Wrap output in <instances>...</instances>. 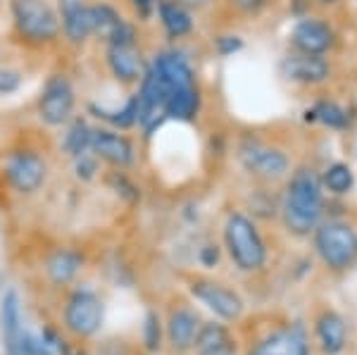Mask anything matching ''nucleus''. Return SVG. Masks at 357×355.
<instances>
[{"label": "nucleus", "mask_w": 357, "mask_h": 355, "mask_svg": "<svg viewBox=\"0 0 357 355\" xmlns=\"http://www.w3.org/2000/svg\"><path fill=\"white\" fill-rule=\"evenodd\" d=\"M279 210L281 222L291 236H310L324 217V186L319 172L310 165L291 169Z\"/></svg>", "instance_id": "nucleus-1"}, {"label": "nucleus", "mask_w": 357, "mask_h": 355, "mask_svg": "<svg viewBox=\"0 0 357 355\" xmlns=\"http://www.w3.org/2000/svg\"><path fill=\"white\" fill-rule=\"evenodd\" d=\"M8 13L13 38L22 48L48 50L62 41L53 0H8Z\"/></svg>", "instance_id": "nucleus-2"}, {"label": "nucleus", "mask_w": 357, "mask_h": 355, "mask_svg": "<svg viewBox=\"0 0 357 355\" xmlns=\"http://www.w3.org/2000/svg\"><path fill=\"white\" fill-rule=\"evenodd\" d=\"M222 236L224 248H227L231 262L241 272H260L267 265V243H264L257 222L250 215L241 213V210L229 213Z\"/></svg>", "instance_id": "nucleus-3"}, {"label": "nucleus", "mask_w": 357, "mask_h": 355, "mask_svg": "<svg viewBox=\"0 0 357 355\" xmlns=\"http://www.w3.org/2000/svg\"><path fill=\"white\" fill-rule=\"evenodd\" d=\"M0 176H3L5 186L17 196H36L48 184L50 160L41 148L15 146L5 151L3 160H0Z\"/></svg>", "instance_id": "nucleus-4"}, {"label": "nucleus", "mask_w": 357, "mask_h": 355, "mask_svg": "<svg viewBox=\"0 0 357 355\" xmlns=\"http://www.w3.org/2000/svg\"><path fill=\"white\" fill-rule=\"evenodd\" d=\"M236 158L245 174L262 184H276L291 174V156L276 143L260 136H243L236 146Z\"/></svg>", "instance_id": "nucleus-5"}, {"label": "nucleus", "mask_w": 357, "mask_h": 355, "mask_svg": "<svg viewBox=\"0 0 357 355\" xmlns=\"http://www.w3.org/2000/svg\"><path fill=\"white\" fill-rule=\"evenodd\" d=\"M77 107L79 93L77 86H74V79L62 70L50 72L43 79L36 103H33L36 119L45 129H62L77 114Z\"/></svg>", "instance_id": "nucleus-6"}, {"label": "nucleus", "mask_w": 357, "mask_h": 355, "mask_svg": "<svg viewBox=\"0 0 357 355\" xmlns=\"http://www.w3.org/2000/svg\"><path fill=\"white\" fill-rule=\"evenodd\" d=\"M312 241L314 253L331 272H348L357 265V229L345 220H321Z\"/></svg>", "instance_id": "nucleus-7"}, {"label": "nucleus", "mask_w": 357, "mask_h": 355, "mask_svg": "<svg viewBox=\"0 0 357 355\" xmlns=\"http://www.w3.org/2000/svg\"><path fill=\"white\" fill-rule=\"evenodd\" d=\"M102 319H105V308L96 291L74 289L67 296L65 308H62V324L74 339L96 336L102 327Z\"/></svg>", "instance_id": "nucleus-8"}, {"label": "nucleus", "mask_w": 357, "mask_h": 355, "mask_svg": "<svg viewBox=\"0 0 357 355\" xmlns=\"http://www.w3.org/2000/svg\"><path fill=\"white\" fill-rule=\"evenodd\" d=\"M136 93V110H138V122L136 131L143 139H153L160 129L167 124L165 117V100H167V86L160 82V77L151 67L141 77V82L134 89Z\"/></svg>", "instance_id": "nucleus-9"}, {"label": "nucleus", "mask_w": 357, "mask_h": 355, "mask_svg": "<svg viewBox=\"0 0 357 355\" xmlns=\"http://www.w3.org/2000/svg\"><path fill=\"white\" fill-rule=\"evenodd\" d=\"M91 153L100 160L107 169L129 172L138 163V143L126 131H117L93 122V136H91Z\"/></svg>", "instance_id": "nucleus-10"}, {"label": "nucleus", "mask_w": 357, "mask_h": 355, "mask_svg": "<svg viewBox=\"0 0 357 355\" xmlns=\"http://www.w3.org/2000/svg\"><path fill=\"white\" fill-rule=\"evenodd\" d=\"M102 67L107 77L122 89L134 91L148 70V55L143 45H102Z\"/></svg>", "instance_id": "nucleus-11"}, {"label": "nucleus", "mask_w": 357, "mask_h": 355, "mask_svg": "<svg viewBox=\"0 0 357 355\" xmlns=\"http://www.w3.org/2000/svg\"><path fill=\"white\" fill-rule=\"evenodd\" d=\"M148 67L158 74L160 82L167 86V91L198 86V70H195L186 50H181L178 45H165V48L155 50L148 57Z\"/></svg>", "instance_id": "nucleus-12"}, {"label": "nucleus", "mask_w": 357, "mask_h": 355, "mask_svg": "<svg viewBox=\"0 0 357 355\" xmlns=\"http://www.w3.org/2000/svg\"><path fill=\"white\" fill-rule=\"evenodd\" d=\"M188 289L195 301L203 303L207 310H212L224 322H236L243 315V299L227 284L212 279H193Z\"/></svg>", "instance_id": "nucleus-13"}, {"label": "nucleus", "mask_w": 357, "mask_h": 355, "mask_svg": "<svg viewBox=\"0 0 357 355\" xmlns=\"http://www.w3.org/2000/svg\"><path fill=\"white\" fill-rule=\"evenodd\" d=\"M57 17H60L62 41L72 48L82 50L93 41L91 27V0H55Z\"/></svg>", "instance_id": "nucleus-14"}, {"label": "nucleus", "mask_w": 357, "mask_h": 355, "mask_svg": "<svg viewBox=\"0 0 357 355\" xmlns=\"http://www.w3.org/2000/svg\"><path fill=\"white\" fill-rule=\"evenodd\" d=\"M336 43L333 27L321 17H303L289 33V48L303 55H326Z\"/></svg>", "instance_id": "nucleus-15"}, {"label": "nucleus", "mask_w": 357, "mask_h": 355, "mask_svg": "<svg viewBox=\"0 0 357 355\" xmlns=\"http://www.w3.org/2000/svg\"><path fill=\"white\" fill-rule=\"evenodd\" d=\"M281 77L296 86H321L329 82L331 65L324 55H303V53H286L279 62Z\"/></svg>", "instance_id": "nucleus-16"}, {"label": "nucleus", "mask_w": 357, "mask_h": 355, "mask_svg": "<svg viewBox=\"0 0 357 355\" xmlns=\"http://www.w3.org/2000/svg\"><path fill=\"white\" fill-rule=\"evenodd\" d=\"M155 20H158L162 36L169 45H178L195 33V15L193 8L181 0H158L155 5Z\"/></svg>", "instance_id": "nucleus-17"}, {"label": "nucleus", "mask_w": 357, "mask_h": 355, "mask_svg": "<svg viewBox=\"0 0 357 355\" xmlns=\"http://www.w3.org/2000/svg\"><path fill=\"white\" fill-rule=\"evenodd\" d=\"M248 355H310L307 334L298 324H286L264 334Z\"/></svg>", "instance_id": "nucleus-18"}, {"label": "nucleus", "mask_w": 357, "mask_h": 355, "mask_svg": "<svg viewBox=\"0 0 357 355\" xmlns=\"http://www.w3.org/2000/svg\"><path fill=\"white\" fill-rule=\"evenodd\" d=\"M86 117L96 124H102V127H110L117 131H136V122H138V110H136V93L129 91V96L124 98L122 105L110 107V105H102L98 100H89L86 103Z\"/></svg>", "instance_id": "nucleus-19"}, {"label": "nucleus", "mask_w": 357, "mask_h": 355, "mask_svg": "<svg viewBox=\"0 0 357 355\" xmlns=\"http://www.w3.org/2000/svg\"><path fill=\"white\" fill-rule=\"evenodd\" d=\"M200 317L193 308L188 305H176L172 308L169 315H167V341H169V348L174 353H186L193 348L195 334L200 329Z\"/></svg>", "instance_id": "nucleus-20"}, {"label": "nucleus", "mask_w": 357, "mask_h": 355, "mask_svg": "<svg viewBox=\"0 0 357 355\" xmlns=\"http://www.w3.org/2000/svg\"><path fill=\"white\" fill-rule=\"evenodd\" d=\"M84 253L77 248H69V246H60V248H53L43 260V272L48 277V282L62 289V286H69L74 279L79 277V272L84 270Z\"/></svg>", "instance_id": "nucleus-21"}, {"label": "nucleus", "mask_w": 357, "mask_h": 355, "mask_svg": "<svg viewBox=\"0 0 357 355\" xmlns=\"http://www.w3.org/2000/svg\"><path fill=\"white\" fill-rule=\"evenodd\" d=\"M203 112V91L198 86H188V89H176L167 93L165 100V117L167 122L178 124H193Z\"/></svg>", "instance_id": "nucleus-22"}, {"label": "nucleus", "mask_w": 357, "mask_h": 355, "mask_svg": "<svg viewBox=\"0 0 357 355\" xmlns=\"http://www.w3.org/2000/svg\"><path fill=\"white\" fill-rule=\"evenodd\" d=\"M191 351H195V355H236L238 346H236V339L227 324L205 322L195 334Z\"/></svg>", "instance_id": "nucleus-23"}, {"label": "nucleus", "mask_w": 357, "mask_h": 355, "mask_svg": "<svg viewBox=\"0 0 357 355\" xmlns=\"http://www.w3.org/2000/svg\"><path fill=\"white\" fill-rule=\"evenodd\" d=\"M126 15L112 0H91V27H93V41L105 45L124 24Z\"/></svg>", "instance_id": "nucleus-24"}, {"label": "nucleus", "mask_w": 357, "mask_h": 355, "mask_svg": "<svg viewBox=\"0 0 357 355\" xmlns=\"http://www.w3.org/2000/svg\"><path fill=\"white\" fill-rule=\"evenodd\" d=\"M60 151L67 160L91 151V136H93V122L86 114H74L72 119L60 129Z\"/></svg>", "instance_id": "nucleus-25"}, {"label": "nucleus", "mask_w": 357, "mask_h": 355, "mask_svg": "<svg viewBox=\"0 0 357 355\" xmlns=\"http://www.w3.org/2000/svg\"><path fill=\"white\" fill-rule=\"evenodd\" d=\"M314 331H317V341H319L321 353L324 355H338L345 348L348 334H345V322L338 312H333V310L321 312L314 322Z\"/></svg>", "instance_id": "nucleus-26"}, {"label": "nucleus", "mask_w": 357, "mask_h": 355, "mask_svg": "<svg viewBox=\"0 0 357 355\" xmlns=\"http://www.w3.org/2000/svg\"><path fill=\"white\" fill-rule=\"evenodd\" d=\"M305 119H312V122H319L329 129H345L350 122V114L336 100H319L312 110L305 112Z\"/></svg>", "instance_id": "nucleus-27"}, {"label": "nucleus", "mask_w": 357, "mask_h": 355, "mask_svg": "<svg viewBox=\"0 0 357 355\" xmlns=\"http://www.w3.org/2000/svg\"><path fill=\"white\" fill-rule=\"evenodd\" d=\"M319 176H321V186H324V191L336 193V196H343V193L353 191L355 174H353V169H350V165L331 163L324 172H319Z\"/></svg>", "instance_id": "nucleus-28"}, {"label": "nucleus", "mask_w": 357, "mask_h": 355, "mask_svg": "<svg viewBox=\"0 0 357 355\" xmlns=\"http://www.w3.org/2000/svg\"><path fill=\"white\" fill-rule=\"evenodd\" d=\"M105 181L126 200V203H136V200H141V188L134 184V179H131L124 169H110L105 176Z\"/></svg>", "instance_id": "nucleus-29"}, {"label": "nucleus", "mask_w": 357, "mask_h": 355, "mask_svg": "<svg viewBox=\"0 0 357 355\" xmlns=\"http://www.w3.org/2000/svg\"><path fill=\"white\" fill-rule=\"evenodd\" d=\"M69 163H72V172H74V176H77L79 181H96L98 176H100V172H102V163L91 151L82 153V156H77V158H72Z\"/></svg>", "instance_id": "nucleus-30"}, {"label": "nucleus", "mask_w": 357, "mask_h": 355, "mask_svg": "<svg viewBox=\"0 0 357 355\" xmlns=\"http://www.w3.org/2000/svg\"><path fill=\"white\" fill-rule=\"evenodd\" d=\"M24 89V72L15 65H0V98L15 96Z\"/></svg>", "instance_id": "nucleus-31"}, {"label": "nucleus", "mask_w": 357, "mask_h": 355, "mask_svg": "<svg viewBox=\"0 0 357 355\" xmlns=\"http://www.w3.org/2000/svg\"><path fill=\"white\" fill-rule=\"evenodd\" d=\"M143 341H146L148 351H160L162 346V322H160V315L158 312H148L146 315V324H143Z\"/></svg>", "instance_id": "nucleus-32"}, {"label": "nucleus", "mask_w": 357, "mask_h": 355, "mask_svg": "<svg viewBox=\"0 0 357 355\" xmlns=\"http://www.w3.org/2000/svg\"><path fill=\"white\" fill-rule=\"evenodd\" d=\"M124 5L129 8L131 20L138 22V24H148V22L155 20V5H158V0H124Z\"/></svg>", "instance_id": "nucleus-33"}, {"label": "nucleus", "mask_w": 357, "mask_h": 355, "mask_svg": "<svg viewBox=\"0 0 357 355\" xmlns=\"http://www.w3.org/2000/svg\"><path fill=\"white\" fill-rule=\"evenodd\" d=\"M243 38L238 36V33H220V36H215V41H212V48H215L217 55L222 57H231L236 53H241L243 50Z\"/></svg>", "instance_id": "nucleus-34"}, {"label": "nucleus", "mask_w": 357, "mask_h": 355, "mask_svg": "<svg viewBox=\"0 0 357 355\" xmlns=\"http://www.w3.org/2000/svg\"><path fill=\"white\" fill-rule=\"evenodd\" d=\"M231 8L243 17H257L272 0H229Z\"/></svg>", "instance_id": "nucleus-35"}, {"label": "nucleus", "mask_w": 357, "mask_h": 355, "mask_svg": "<svg viewBox=\"0 0 357 355\" xmlns=\"http://www.w3.org/2000/svg\"><path fill=\"white\" fill-rule=\"evenodd\" d=\"M200 262H203L205 267H215L217 262H220V248H217V246H205V248L200 250Z\"/></svg>", "instance_id": "nucleus-36"}, {"label": "nucleus", "mask_w": 357, "mask_h": 355, "mask_svg": "<svg viewBox=\"0 0 357 355\" xmlns=\"http://www.w3.org/2000/svg\"><path fill=\"white\" fill-rule=\"evenodd\" d=\"M181 3H186V5H191V8H195V5H205L207 0H181Z\"/></svg>", "instance_id": "nucleus-37"}, {"label": "nucleus", "mask_w": 357, "mask_h": 355, "mask_svg": "<svg viewBox=\"0 0 357 355\" xmlns=\"http://www.w3.org/2000/svg\"><path fill=\"white\" fill-rule=\"evenodd\" d=\"M317 3H326V5H329V3H336V0H317Z\"/></svg>", "instance_id": "nucleus-38"}, {"label": "nucleus", "mask_w": 357, "mask_h": 355, "mask_svg": "<svg viewBox=\"0 0 357 355\" xmlns=\"http://www.w3.org/2000/svg\"><path fill=\"white\" fill-rule=\"evenodd\" d=\"M0 5H3V0H0Z\"/></svg>", "instance_id": "nucleus-39"}]
</instances>
